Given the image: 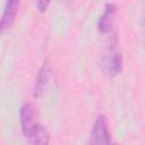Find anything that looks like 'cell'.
I'll return each mask as SVG.
<instances>
[{
  "label": "cell",
  "instance_id": "1",
  "mask_svg": "<svg viewBox=\"0 0 145 145\" xmlns=\"http://www.w3.org/2000/svg\"><path fill=\"white\" fill-rule=\"evenodd\" d=\"M102 69L108 76H117L122 71V56L116 37H111L102 57Z\"/></svg>",
  "mask_w": 145,
  "mask_h": 145
},
{
  "label": "cell",
  "instance_id": "2",
  "mask_svg": "<svg viewBox=\"0 0 145 145\" xmlns=\"http://www.w3.org/2000/svg\"><path fill=\"white\" fill-rule=\"evenodd\" d=\"M87 145H111L108 122L104 116H99L92 127Z\"/></svg>",
  "mask_w": 145,
  "mask_h": 145
},
{
  "label": "cell",
  "instance_id": "3",
  "mask_svg": "<svg viewBox=\"0 0 145 145\" xmlns=\"http://www.w3.org/2000/svg\"><path fill=\"white\" fill-rule=\"evenodd\" d=\"M35 106L33 103H24L20 108L19 112V121H20V128L23 134L26 137H31L33 134V130L37 123H35Z\"/></svg>",
  "mask_w": 145,
  "mask_h": 145
},
{
  "label": "cell",
  "instance_id": "4",
  "mask_svg": "<svg viewBox=\"0 0 145 145\" xmlns=\"http://www.w3.org/2000/svg\"><path fill=\"white\" fill-rule=\"evenodd\" d=\"M117 11V6L113 2H108L104 5V9L101 14V16L99 17L97 20V29L99 32H101L102 34L109 33L113 20H114V15Z\"/></svg>",
  "mask_w": 145,
  "mask_h": 145
},
{
  "label": "cell",
  "instance_id": "5",
  "mask_svg": "<svg viewBox=\"0 0 145 145\" xmlns=\"http://www.w3.org/2000/svg\"><path fill=\"white\" fill-rule=\"evenodd\" d=\"M50 76H51V67L48 61H44V63L41 66V68L37 72L36 79H35V85H34V96L35 97H39L44 93V91L48 86Z\"/></svg>",
  "mask_w": 145,
  "mask_h": 145
},
{
  "label": "cell",
  "instance_id": "6",
  "mask_svg": "<svg viewBox=\"0 0 145 145\" xmlns=\"http://www.w3.org/2000/svg\"><path fill=\"white\" fill-rule=\"evenodd\" d=\"M18 8H19V1L17 0H9L6 2L3 12L1 16V29L2 31L9 28L12 25L16 18V15L18 12Z\"/></svg>",
  "mask_w": 145,
  "mask_h": 145
},
{
  "label": "cell",
  "instance_id": "7",
  "mask_svg": "<svg viewBox=\"0 0 145 145\" xmlns=\"http://www.w3.org/2000/svg\"><path fill=\"white\" fill-rule=\"evenodd\" d=\"M32 140V145H49V134L48 130L41 126L36 125L32 136L29 137Z\"/></svg>",
  "mask_w": 145,
  "mask_h": 145
},
{
  "label": "cell",
  "instance_id": "8",
  "mask_svg": "<svg viewBox=\"0 0 145 145\" xmlns=\"http://www.w3.org/2000/svg\"><path fill=\"white\" fill-rule=\"evenodd\" d=\"M50 5V1H45V0H40V1H36L35 2V6L36 8L41 11V12H44L48 8V6Z\"/></svg>",
  "mask_w": 145,
  "mask_h": 145
},
{
  "label": "cell",
  "instance_id": "9",
  "mask_svg": "<svg viewBox=\"0 0 145 145\" xmlns=\"http://www.w3.org/2000/svg\"><path fill=\"white\" fill-rule=\"evenodd\" d=\"M144 43H145V16H144Z\"/></svg>",
  "mask_w": 145,
  "mask_h": 145
},
{
  "label": "cell",
  "instance_id": "10",
  "mask_svg": "<svg viewBox=\"0 0 145 145\" xmlns=\"http://www.w3.org/2000/svg\"><path fill=\"white\" fill-rule=\"evenodd\" d=\"M111 145H117V144H111Z\"/></svg>",
  "mask_w": 145,
  "mask_h": 145
}]
</instances>
